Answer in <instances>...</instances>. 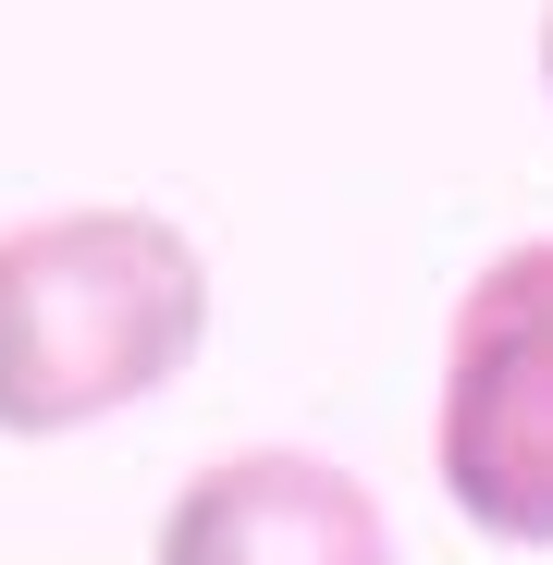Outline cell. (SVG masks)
Masks as SVG:
<instances>
[{
  "label": "cell",
  "instance_id": "cell-4",
  "mask_svg": "<svg viewBox=\"0 0 553 565\" xmlns=\"http://www.w3.org/2000/svg\"><path fill=\"white\" fill-rule=\"evenodd\" d=\"M541 99H553V0H541Z\"/></svg>",
  "mask_w": 553,
  "mask_h": 565
},
{
  "label": "cell",
  "instance_id": "cell-1",
  "mask_svg": "<svg viewBox=\"0 0 553 565\" xmlns=\"http://www.w3.org/2000/svg\"><path fill=\"white\" fill-rule=\"evenodd\" d=\"M210 344V258L172 210L74 198L0 222V443H74Z\"/></svg>",
  "mask_w": 553,
  "mask_h": 565
},
{
  "label": "cell",
  "instance_id": "cell-3",
  "mask_svg": "<svg viewBox=\"0 0 553 565\" xmlns=\"http://www.w3.org/2000/svg\"><path fill=\"white\" fill-rule=\"evenodd\" d=\"M160 565H394V529L357 467L296 455V443H246V455H210L172 480Z\"/></svg>",
  "mask_w": 553,
  "mask_h": 565
},
{
  "label": "cell",
  "instance_id": "cell-2",
  "mask_svg": "<svg viewBox=\"0 0 553 565\" xmlns=\"http://www.w3.org/2000/svg\"><path fill=\"white\" fill-rule=\"evenodd\" d=\"M443 504L492 553H553V234L480 258L443 320Z\"/></svg>",
  "mask_w": 553,
  "mask_h": 565
}]
</instances>
